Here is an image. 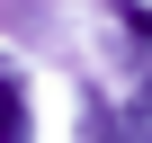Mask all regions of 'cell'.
<instances>
[{"mask_svg": "<svg viewBox=\"0 0 152 143\" xmlns=\"http://www.w3.org/2000/svg\"><path fill=\"white\" fill-rule=\"evenodd\" d=\"M27 134V90H18V72L0 63V143H18Z\"/></svg>", "mask_w": 152, "mask_h": 143, "instance_id": "obj_1", "label": "cell"}, {"mask_svg": "<svg viewBox=\"0 0 152 143\" xmlns=\"http://www.w3.org/2000/svg\"><path fill=\"white\" fill-rule=\"evenodd\" d=\"M125 134H143V143H152V72H143V90L125 98Z\"/></svg>", "mask_w": 152, "mask_h": 143, "instance_id": "obj_2", "label": "cell"}]
</instances>
